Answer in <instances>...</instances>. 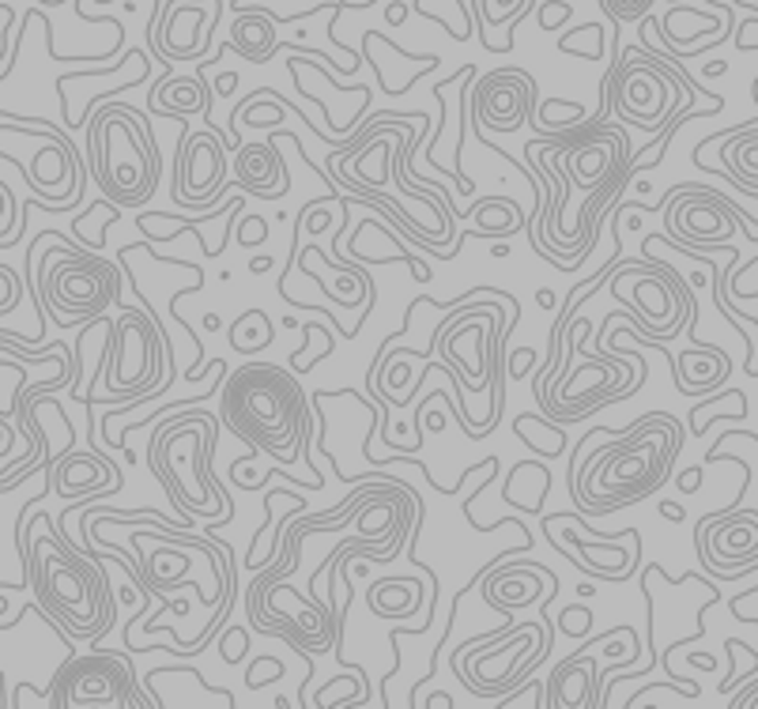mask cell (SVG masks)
<instances>
[{"mask_svg": "<svg viewBox=\"0 0 758 709\" xmlns=\"http://www.w3.org/2000/svg\"><path fill=\"white\" fill-rule=\"evenodd\" d=\"M684 427L676 416L652 411L638 423L611 435L608 446L592 449L589 461L574 465L570 495L589 517H604L611 510L649 498L671 476V461L684 449Z\"/></svg>", "mask_w": 758, "mask_h": 709, "instance_id": "1", "label": "cell"}, {"mask_svg": "<svg viewBox=\"0 0 758 709\" xmlns=\"http://www.w3.org/2000/svg\"><path fill=\"white\" fill-rule=\"evenodd\" d=\"M223 419L230 435L272 461L299 457L302 435L313 430L299 381L272 362H246L223 378Z\"/></svg>", "mask_w": 758, "mask_h": 709, "instance_id": "2", "label": "cell"}, {"mask_svg": "<svg viewBox=\"0 0 758 709\" xmlns=\"http://www.w3.org/2000/svg\"><path fill=\"white\" fill-rule=\"evenodd\" d=\"M88 151L91 174L99 181L102 197L113 200L118 208H137L156 193L162 156L140 110L107 99V107L91 118Z\"/></svg>", "mask_w": 758, "mask_h": 709, "instance_id": "3", "label": "cell"}, {"mask_svg": "<svg viewBox=\"0 0 758 709\" xmlns=\"http://www.w3.org/2000/svg\"><path fill=\"white\" fill-rule=\"evenodd\" d=\"M755 216L740 200L721 193L717 186H698V181H679L665 197V227L671 246H721L732 242L740 231L747 242L758 246L751 231Z\"/></svg>", "mask_w": 758, "mask_h": 709, "instance_id": "4", "label": "cell"}, {"mask_svg": "<svg viewBox=\"0 0 758 709\" xmlns=\"http://www.w3.org/2000/svg\"><path fill=\"white\" fill-rule=\"evenodd\" d=\"M50 706L64 709H102V706H151L148 691L137 687V672H132L129 657L107 653L94 646L88 657H72L57 668Z\"/></svg>", "mask_w": 758, "mask_h": 709, "instance_id": "5", "label": "cell"}, {"mask_svg": "<svg viewBox=\"0 0 758 709\" xmlns=\"http://www.w3.org/2000/svg\"><path fill=\"white\" fill-rule=\"evenodd\" d=\"M695 551L717 581H740L758 570V510L728 506L706 513L695 529Z\"/></svg>", "mask_w": 758, "mask_h": 709, "instance_id": "6", "label": "cell"}, {"mask_svg": "<svg viewBox=\"0 0 758 709\" xmlns=\"http://www.w3.org/2000/svg\"><path fill=\"white\" fill-rule=\"evenodd\" d=\"M170 193L186 208H212L227 193V148L216 129H181Z\"/></svg>", "mask_w": 758, "mask_h": 709, "instance_id": "7", "label": "cell"}, {"mask_svg": "<svg viewBox=\"0 0 758 709\" xmlns=\"http://www.w3.org/2000/svg\"><path fill=\"white\" fill-rule=\"evenodd\" d=\"M472 99V118L483 129L517 132L525 121L536 124V80L525 69H498L468 91Z\"/></svg>", "mask_w": 758, "mask_h": 709, "instance_id": "8", "label": "cell"}, {"mask_svg": "<svg viewBox=\"0 0 758 709\" xmlns=\"http://www.w3.org/2000/svg\"><path fill=\"white\" fill-rule=\"evenodd\" d=\"M50 491L61 498H76V506H88L99 495H118L124 491V476L118 461H110V453H80L69 449L61 461L53 465L50 476Z\"/></svg>", "mask_w": 758, "mask_h": 709, "instance_id": "9", "label": "cell"}, {"mask_svg": "<svg viewBox=\"0 0 758 709\" xmlns=\"http://www.w3.org/2000/svg\"><path fill=\"white\" fill-rule=\"evenodd\" d=\"M671 381H676V389L684 392V397L698 400V397H709L717 386H725V378L732 373V359L714 348V343H698V348L690 351H679V359H671Z\"/></svg>", "mask_w": 758, "mask_h": 709, "instance_id": "10", "label": "cell"}, {"mask_svg": "<svg viewBox=\"0 0 758 709\" xmlns=\"http://www.w3.org/2000/svg\"><path fill=\"white\" fill-rule=\"evenodd\" d=\"M148 107H151V113H162V118L186 121L189 113H200V118L208 121V110H212V88H208V80L200 69L193 76L167 72L156 88H151Z\"/></svg>", "mask_w": 758, "mask_h": 709, "instance_id": "11", "label": "cell"}, {"mask_svg": "<svg viewBox=\"0 0 758 709\" xmlns=\"http://www.w3.org/2000/svg\"><path fill=\"white\" fill-rule=\"evenodd\" d=\"M592 672H597V660L589 653H574L555 665L551 683H547V706H562V709H581V706H600V695L592 687Z\"/></svg>", "mask_w": 758, "mask_h": 709, "instance_id": "12", "label": "cell"}, {"mask_svg": "<svg viewBox=\"0 0 758 709\" xmlns=\"http://www.w3.org/2000/svg\"><path fill=\"white\" fill-rule=\"evenodd\" d=\"M721 167L736 178L744 197L758 200V118L740 121L721 137Z\"/></svg>", "mask_w": 758, "mask_h": 709, "instance_id": "13", "label": "cell"}, {"mask_svg": "<svg viewBox=\"0 0 758 709\" xmlns=\"http://www.w3.org/2000/svg\"><path fill=\"white\" fill-rule=\"evenodd\" d=\"M242 53L249 64H265L276 57V23L265 8H242L230 27V38L223 42V53Z\"/></svg>", "mask_w": 758, "mask_h": 709, "instance_id": "14", "label": "cell"}, {"mask_svg": "<svg viewBox=\"0 0 758 709\" xmlns=\"http://www.w3.org/2000/svg\"><path fill=\"white\" fill-rule=\"evenodd\" d=\"M370 608L373 616L400 619L423 608V586L416 578H386L370 586Z\"/></svg>", "mask_w": 758, "mask_h": 709, "instance_id": "15", "label": "cell"}, {"mask_svg": "<svg viewBox=\"0 0 758 709\" xmlns=\"http://www.w3.org/2000/svg\"><path fill=\"white\" fill-rule=\"evenodd\" d=\"M513 435L521 438V442H529L532 453H540V457H562V449H566L562 423L543 419V416H529V411L513 419Z\"/></svg>", "mask_w": 758, "mask_h": 709, "instance_id": "16", "label": "cell"}, {"mask_svg": "<svg viewBox=\"0 0 758 709\" xmlns=\"http://www.w3.org/2000/svg\"><path fill=\"white\" fill-rule=\"evenodd\" d=\"M411 8H416L419 16L435 19L453 42H468V38H472V8H468L465 0H416Z\"/></svg>", "mask_w": 758, "mask_h": 709, "instance_id": "17", "label": "cell"}, {"mask_svg": "<svg viewBox=\"0 0 758 709\" xmlns=\"http://www.w3.org/2000/svg\"><path fill=\"white\" fill-rule=\"evenodd\" d=\"M268 343H272V321H268V313L261 310V306L242 310L235 321H230V348L235 351L257 354V351H265Z\"/></svg>", "mask_w": 758, "mask_h": 709, "instance_id": "18", "label": "cell"}, {"mask_svg": "<svg viewBox=\"0 0 758 709\" xmlns=\"http://www.w3.org/2000/svg\"><path fill=\"white\" fill-rule=\"evenodd\" d=\"M370 698V683L362 679V668H348L343 676L318 687V695L306 698V706H362Z\"/></svg>", "mask_w": 758, "mask_h": 709, "instance_id": "19", "label": "cell"}, {"mask_svg": "<svg viewBox=\"0 0 758 709\" xmlns=\"http://www.w3.org/2000/svg\"><path fill=\"white\" fill-rule=\"evenodd\" d=\"M559 50L574 53V57H585V61H600V57H604V27L600 23L574 27L570 34L559 38Z\"/></svg>", "mask_w": 758, "mask_h": 709, "instance_id": "20", "label": "cell"}, {"mask_svg": "<svg viewBox=\"0 0 758 709\" xmlns=\"http://www.w3.org/2000/svg\"><path fill=\"white\" fill-rule=\"evenodd\" d=\"M559 630L566 638H585L592 630V611L589 603H570V608L559 611Z\"/></svg>", "mask_w": 758, "mask_h": 709, "instance_id": "21", "label": "cell"}, {"mask_svg": "<svg viewBox=\"0 0 758 709\" xmlns=\"http://www.w3.org/2000/svg\"><path fill=\"white\" fill-rule=\"evenodd\" d=\"M249 649V635L242 627H219V653H223L227 665H238Z\"/></svg>", "mask_w": 758, "mask_h": 709, "instance_id": "22", "label": "cell"}, {"mask_svg": "<svg viewBox=\"0 0 758 709\" xmlns=\"http://www.w3.org/2000/svg\"><path fill=\"white\" fill-rule=\"evenodd\" d=\"M249 665H253V668H265L261 676H257V672H246L249 691H261V687L276 683V679H283V676H287V665H283V660H276V657H257V660H249Z\"/></svg>", "mask_w": 758, "mask_h": 709, "instance_id": "23", "label": "cell"}, {"mask_svg": "<svg viewBox=\"0 0 758 709\" xmlns=\"http://www.w3.org/2000/svg\"><path fill=\"white\" fill-rule=\"evenodd\" d=\"M235 242L242 249L265 246L268 242V219L265 216H246L242 223H238V231H235Z\"/></svg>", "mask_w": 758, "mask_h": 709, "instance_id": "24", "label": "cell"}, {"mask_svg": "<svg viewBox=\"0 0 758 709\" xmlns=\"http://www.w3.org/2000/svg\"><path fill=\"white\" fill-rule=\"evenodd\" d=\"M604 12H608L616 23H627V19H641L657 0H600Z\"/></svg>", "mask_w": 758, "mask_h": 709, "instance_id": "25", "label": "cell"}, {"mask_svg": "<svg viewBox=\"0 0 758 709\" xmlns=\"http://www.w3.org/2000/svg\"><path fill=\"white\" fill-rule=\"evenodd\" d=\"M529 370H536V351L532 348L506 351V373H510V378H529Z\"/></svg>", "mask_w": 758, "mask_h": 709, "instance_id": "26", "label": "cell"}, {"mask_svg": "<svg viewBox=\"0 0 758 709\" xmlns=\"http://www.w3.org/2000/svg\"><path fill=\"white\" fill-rule=\"evenodd\" d=\"M732 42L740 53H758V16L755 19H744L740 27L732 31Z\"/></svg>", "mask_w": 758, "mask_h": 709, "instance_id": "27", "label": "cell"}, {"mask_svg": "<svg viewBox=\"0 0 758 709\" xmlns=\"http://www.w3.org/2000/svg\"><path fill=\"white\" fill-rule=\"evenodd\" d=\"M570 16H574V8L566 4V0H547L543 12H540V27H543V31H555V27L566 23Z\"/></svg>", "mask_w": 758, "mask_h": 709, "instance_id": "28", "label": "cell"}, {"mask_svg": "<svg viewBox=\"0 0 758 709\" xmlns=\"http://www.w3.org/2000/svg\"><path fill=\"white\" fill-rule=\"evenodd\" d=\"M702 479H706V465H690V468H684V472L676 476V487L684 495H698V491H702Z\"/></svg>", "mask_w": 758, "mask_h": 709, "instance_id": "29", "label": "cell"}, {"mask_svg": "<svg viewBox=\"0 0 758 709\" xmlns=\"http://www.w3.org/2000/svg\"><path fill=\"white\" fill-rule=\"evenodd\" d=\"M732 709H751V706H758V679L751 687H744L740 695H732V702H728Z\"/></svg>", "mask_w": 758, "mask_h": 709, "instance_id": "30", "label": "cell"}, {"mask_svg": "<svg viewBox=\"0 0 758 709\" xmlns=\"http://www.w3.org/2000/svg\"><path fill=\"white\" fill-rule=\"evenodd\" d=\"M660 517H665V521H671V525H684L687 521V510L679 502H671V498H665V502H660Z\"/></svg>", "mask_w": 758, "mask_h": 709, "instance_id": "31", "label": "cell"}, {"mask_svg": "<svg viewBox=\"0 0 758 709\" xmlns=\"http://www.w3.org/2000/svg\"><path fill=\"white\" fill-rule=\"evenodd\" d=\"M235 88H238V72H235V69H230V72H219V80H216V94H219V99H227V94L235 91Z\"/></svg>", "mask_w": 758, "mask_h": 709, "instance_id": "32", "label": "cell"}, {"mask_svg": "<svg viewBox=\"0 0 758 709\" xmlns=\"http://www.w3.org/2000/svg\"><path fill=\"white\" fill-rule=\"evenodd\" d=\"M687 660H690V665H695V668H706V672H717V657H714V653H690Z\"/></svg>", "mask_w": 758, "mask_h": 709, "instance_id": "33", "label": "cell"}, {"mask_svg": "<svg viewBox=\"0 0 758 709\" xmlns=\"http://www.w3.org/2000/svg\"><path fill=\"white\" fill-rule=\"evenodd\" d=\"M389 23L392 27H400V23H405V19H408V4H405V0H397V4H389Z\"/></svg>", "mask_w": 758, "mask_h": 709, "instance_id": "34", "label": "cell"}, {"mask_svg": "<svg viewBox=\"0 0 758 709\" xmlns=\"http://www.w3.org/2000/svg\"><path fill=\"white\" fill-rule=\"evenodd\" d=\"M272 264H276V261H272V253H261V257H253V261H249V272H253V276H265Z\"/></svg>", "mask_w": 758, "mask_h": 709, "instance_id": "35", "label": "cell"}, {"mask_svg": "<svg viewBox=\"0 0 758 709\" xmlns=\"http://www.w3.org/2000/svg\"><path fill=\"white\" fill-rule=\"evenodd\" d=\"M536 302H540L543 310H555V306H559V294H555L551 287H540V291H536Z\"/></svg>", "mask_w": 758, "mask_h": 709, "instance_id": "36", "label": "cell"}, {"mask_svg": "<svg viewBox=\"0 0 758 709\" xmlns=\"http://www.w3.org/2000/svg\"><path fill=\"white\" fill-rule=\"evenodd\" d=\"M419 706H435V709L441 706V709H453L457 702H453V698H449L446 691H435V695H430V698H427V702H419Z\"/></svg>", "mask_w": 758, "mask_h": 709, "instance_id": "37", "label": "cell"}, {"mask_svg": "<svg viewBox=\"0 0 758 709\" xmlns=\"http://www.w3.org/2000/svg\"><path fill=\"white\" fill-rule=\"evenodd\" d=\"M223 329V318L219 313H205V332H219Z\"/></svg>", "mask_w": 758, "mask_h": 709, "instance_id": "38", "label": "cell"}, {"mask_svg": "<svg viewBox=\"0 0 758 709\" xmlns=\"http://www.w3.org/2000/svg\"><path fill=\"white\" fill-rule=\"evenodd\" d=\"M702 72H706V76H725V72H728V64H725V61H709Z\"/></svg>", "mask_w": 758, "mask_h": 709, "instance_id": "39", "label": "cell"}, {"mask_svg": "<svg viewBox=\"0 0 758 709\" xmlns=\"http://www.w3.org/2000/svg\"><path fill=\"white\" fill-rule=\"evenodd\" d=\"M578 597H597V581H581V586H578Z\"/></svg>", "mask_w": 758, "mask_h": 709, "instance_id": "40", "label": "cell"}, {"mask_svg": "<svg viewBox=\"0 0 758 709\" xmlns=\"http://www.w3.org/2000/svg\"><path fill=\"white\" fill-rule=\"evenodd\" d=\"M491 257H510V246H506V242H495Z\"/></svg>", "mask_w": 758, "mask_h": 709, "instance_id": "41", "label": "cell"}, {"mask_svg": "<svg viewBox=\"0 0 758 709\" xmlns=\"http://www.w3.org/2000/svg\"><path fill=\"white\" fill-rule=\"evenodd\" d=\"M687 280H690V283H695V287H706V283H709V280H706V276H702V272H695V276H687Z\"/></svg>", "mask_w": 758, "mask_h": 709, "instance_id": "42", "label": "cell"}, {"mask_svg": "<svg viewBox=\"0 0 758 709\" xmlns=\"http://www.w3.org/2000/svg\"><path fill=\"white\" fill-rule=\"evenodd\" d=\"M0 706H8V691H4V672H0Z\"/></svg>", "mask_w": 758, "mask_h": 709, "instance_id": "43", "label": "cell"}, {"mask_svg": "<svg viewBox=\"0 0 758 709\" xmlns=\"http://www.w3.org/2000/svg\"><path fill=\"white\" fill-rule=\"evenodd\" d=\"M751 99L758 102V76H755V80H751Z\"/></svg>", "mask_w": 758, "mask_h": 709, "instance_id": "44", "label": "cell"}]
</instances>
